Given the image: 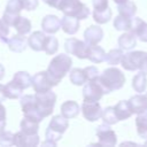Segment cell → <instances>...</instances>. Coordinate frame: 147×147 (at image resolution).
I'll return each mask as SVG.
<instances>
[{
    "instance_id": "obj_1",
    "label": "cell",
    "mask_w": 147,
    "mask_h": 147,
    "mask_svg": "<svg viewBox=\"0 0 147 147\" xmlns=\"http://www.w3.org/2000/svg\"><path fill=\"white\" fill-rule=\"evenodd\" d=\"M71 65H72V60L69 55L67 54H59L55 57L52 59V61L48 64L47 68V72L51 76V78L59 84L63 77L70 72L71 70Z\"/></svg>"
},
{
    "instance_id": "obj_2",
    "label": "cell",
    "mask_w": 147,
    "mask_h": 147,
    "mask_svg": "<svg viewBox=\"0 0 147 147\" xmlns=\"http://www.w3.org/2000/svg\"><path fill=\"white\" fill-rule=\"evenodd\" d=\"M99 80L105 88L106 94L117 91L123 87L125 83V76L124 74L116 67H109L103 70V72L99 76Z\"/></svg>"
},
{
    "instance_id": "obj_3",
    "label": "cell",
    "mask_w": 147,
    "mask_h": 147,
    "mask_svg": "<svg viewBox=\"0 0 147 147\" xmlns=\"http://www.w3.org/2000/svg\"><path fill=\"white\" fill-rule=\"evenodd\" d=\"M69 126L68 118H65L63 115H55L45 132L46 141L51 142L53 146H56V142L62 138V134L65 132V130Z\"/></svg>"
},
{
    "instance_id": "obj_4",
    "label": "cell",
    "mask_w": 147,
    "mask_h": 147,
    "mask_svg": "<svg viewBox=\"0 0 147 147\" xmlns=\"http://www.w3.org/2000/svg\"><path fill=\"white\" fill-rule=\"evenodd\" d=\"M57 9L61 10L63 15L72 16L78 20L87 18L91 13L88 7L80 0H61Z\"/></svg>"
},
{
    "instance_id": "obj_5",
    "label": "cell",
    "mask_w": 147,
    "mask_h": 147,
    "mask_svg": "<svg viewBox=\"0 0 147 147\" xmlns=\"http://www.w3.org/2000/svg\"><path fill=\"white\" fill-rule=\"evenodd\" d=\"M20 105H21V109L25 117H28L34 122H38V123H40L44 119V117L41 116V114L39 113L38 107H37L36 94H28V95L21 96Z\"/></svg>"
},
{
    "instance_id": "obj_6",
    "label": "cell",
    "mask_w": 147,
    "mask_h": 147,
    "mask_svg": "<svg viewBox=\"0 0 147 147\" xmlns=\"http://www.w3.org/2000/svg\"><path fill=\"white\" fill-rule=\"evenodd\" d=\"M37 98V107L41 116L45 118L52 115L54 110V106L56 103V94L51 90L45 93H36Z\"/></svg>"
},
{
    "instance_id": "obj_7",
    "label": "cell",
    "mask_w": 147,
    "mask_h": 147,
    "mask_svg": "<svg viewBox=\"0 0 147 147\" xmlns=\"http://www.w3.org/2000/svg\"><path fill=\"white\" fill-rule=\"evenodd\" d=\"M64 49L68 54L75 55L76 57L84 60L87 59L90 45L86 41L79 40L77 38H68L64 41Z\"/></svg>"
},
{
    "instance_id": "obj_8",
    "label": "cell",
    "mask_w": 147,
    "mask_h": 147,
    "mask_svg": "<svg viewBox=\"0 0 147 147\" xmlns=\"http://www.w3.org/2000/svg\"><path fill=\"white\" fill-rule=\"evenodd\" d=\"M103 94H106L105 88L102 87L99 77L93 80H88L84 84L83 87V98L86 101H99Z\"/></svg>"
},
{
    "instance_id": "obj_9",
    "label": "cell",
    "mask_w": 147,
    "mask_h": 147,
    "mask_svg": "<svg viewBox=\"0 0 147 147\" xmlns=\"http://www.w3.org/2000/svg\"><path fill=\"white\" fill-rule=\"evenodd\" d=\"M56 85L57 84L51 78L47 71H39L32 77V87L36 93H45Z\"/></svg>"
},
{
    "instance_id": "obj_10",
    "label": "cell",
    "mask_w": 147,
    "mask_h": 147,
    "mask_svg": "<svg viewBox=\"0 0 147 147\" xmlns=\"http://www.w3.org/2000/svg\"><path fill=\"white\" fill-rule=\"evenodd\" d=\"M147 54V52H142V51H133V52H127L126 54L123 55L122 59V67L127 70V71H136L139 70L141 61L144 59V56Z\"/></svg>"
},
{
    "instance_id": "obj_11",
    "label": "cell",
    "mask_w": 147,
    "mask_h": 147,
    "mask_svg": "<svg viewBox=\"0 0 147 147\" xmlns=\"http://www.w3.org/2000/svg\"><path fill=\"white\" fill-rule=\"evenodd\" d=\"M96 137L99 139V142L98 145H101V146H109V147H113L116 145L117 142V137H116V133L115 131L110 127L109 124H101L96 127Z\"/></svg>"
},
{
    "instance_id": "obj_12",
    "label": "cell",
    "mask_w": 147,
    "mask_h": 147,
    "mask_svg": "<svg viewBox=\"0 0 147 147\" xmlns=\"http://www.w3.org/2000/svg\"><path fill=\"white\" fill-rule=\"evenodd\" d=\"M102 108L99 101H86L84 100L82 105V113L85 119L88 122H95L102 117Z\"/></svg>"
},
{
    "instance_id": "obj_13",
    "label": "cell",
    "mask_w": 147,
    "mask_h": 147,
    "mask_svg": "<svg viewBox=\"0 0 147 147\" xmlns=\"http://www.w3.org/2000/svg\"><path fill=\"white\" fill-rule=\"evenodd\" d=\"M15 145L18 147H34L39 145V136L18 131L15 133Z\"/></svg>"
},
{
    "instance_id": "obj_14",
    "label": "cell",
    "mask_w": 147,
    "mask_h": 147,
    "mask_svg": "<svg viewBox=\"0 0 147 147\" xmlns=\"http://www.w3.org/2000/svg\"><path fill=\"white\" fill-rule=\"evenodd\" d=\"M103 38V30L99 25H91L84 31V39L88 45H98Z\"/></svg>"
},
{
    "instance_id": "obj_15",
    "label": "cell",
    "mask_w": 147,
    "mask_h": 147,
    "mask_svg": "<svg viewBox=\"0 0 147 147\" xmlns=\"http://www.w3.org/2000/svg\"><path fill=\"white\" fill-rule=\"evenodd\" d=\"M129 105L132 109L133 114H141L144 111H147V98L146 94L138 93L133 96H131L129 100Z\"/></svg>"
},
{
    "instance_id": "obj_16",
    "label": "cell",
    "mask_w": 147,
    "mask_h": 147,
    "mask_svg": "<svg viewBox=\"0 0 147 147\" xmlns=\"http://www.w3.org/2000/svg\"><path fill=\"white\" fill-rule=\"evenodd\" d=\"M7 45L11 52L22 53L25 51L26 46H29V42H28V39L24 37V34L18 33V34H14L13 37H10L7 40Z\"/></svg>"
},
{
    "instance_id": "obj_17",
    "label": "cell",
    "mask_w": 147,
    "mask_h": 147,
    "mask_svg": "<svg viewBox=\"0 0 147 147\" xmlns=\"http://www.w3.org/2000/svg\"><path fill=\"white\" fill-rule=\"evenodd\" d=\"M41 28L46 33H56L61 28V20L55 15H46L41 21Z\"/></svg>"
},
{
    "instance_id": "obj_18",
    "label": "cell",
    "mask_w": 147,
    "mask_h": 147,
    "mask_svg": "<svg viewBox=\"0 0 147 147\" xmlns=\"http://www.w3.org/2000/svg\"><path fill=\"white\" fill-rule=\"evenodd\" d=\"M46 37L47 36L44 33V31H34V32H32L30 34V37L28 38L29 47L31 49H33L34 52H41V51H44Z\"/></svg>"
},
{
    "instance_id": "obj_19",
    "label": "cell",
    "mask_w": 147,
    "mask_h": 147,
    "mask_svg": "<svg viewBox=\"0 0 147 147\" xmlns=\"http://www.w3.org/2000/svg\"><path fill=\"white\" fill-rule=\"evenodd\" d=\"M130 31H132L140 41L147 42V22L139 17H134L132 22V29Z\"/></svg>"
},
{
    "instance_id": "obj_20",
    "label": "cell",
    "mask_w": 147,
    "mask_h": 147,
    "mask_svg": "<svg viewBox=\"0 0 147 147\" xmlns=\"http://www.w3.org/2000/svg\"><path fill=\"white\" fill-rule=\"evenodd\" d=\"M79 21L80 20H78L76 17L64 15L63 18L61 20V29L67 34H75L79 30V26H80Z\"/></svg>"
},
{
    "instance_id": "obj_21",
    "label": "cell",
    "mask_w": 147,
    "mask_h": 147,
    "mask_svg": "<svg viewBox=\"0 0 147 147\" xmlns=\"http://www.w3.org/2000/svg\"><path fill=\"white\" fill-rule=\"evenodd\" d=\"M118 46L124 51H131L137 46V36L132 31H126L118 38Z\"/></svg>"
},
{
    "instance_id": "obj_22",
    "label": "cell",
    "mask_w": 147,
    "mask_h": 147,
    "mask_svg": "<svg viewBox=\"0 0 147 147\" xmlns=\"http://www.w3.org/2000/svg\"><path fill=\"white\" fill-rule=\"evenodd\" d=\"M11 82H13L17 87H20V88L23 90V91L26 90L28 87L32 86V77H31L30 74L26 72V71H17V72L14 75Z\"/></svg>"
},
{
    "instance_id": "obj_23",
    "label": "cell",
    "mask_w": 147,
    "mask_h": 147,
    "mask_svg": "<svg viewBox=\"0 0 147 147\" xmlns=\"http://www.w3.org/2000/svg\"><path fill=\"white\" fill-rule=\"evenodd\" d=\"M80 110L82 109L79 108L78 103L76 101H72V100H68V101L63 102L61 106V115H63L68 119L77 117Z\"/></svg>"
},
{
    "instance_id": "obj_24",
    "label": "cell",
    "mask_w": 147,
    "mask_h": 147,
    "mask_svg": "<svg viewBox=\"0 0 147 147\" xmlns=\"http://www.w3.org/2000/svg\"><path fill=\"white\" fill-rule=\"evenodd\" d=\"M114 109H115V113L117 115V118L119 121H124V119H127L132 116V109L129 105V101L127 100H121L118 101L115 106H114Z\"/></svg>"
},
{
    "instance_id": "obj_25",
    "label": "cell",
    "mask_w": 147,
    "mask_h": 147,
    "mask_svg": "<svg viewBox=\"0 0 147 147\" xmlns=\"http://www.w3.org/2000/svg\"><path fill=\"white\" fill-rule=\"evenodd\" d=\"M106 52L102 47L98 46V45H90V49H88V55L87 59L93 62V63H101L103 61H106Z\"/></svg>"
},
{
    "instance_id": "obj_26",
    "label": "cell",
    "mask_w": 147,
    "mask_h": 147,
    "mask_svg": "<svg viewBox=\"0 0 147 147\" xmlns=\"http://www.w3.org/2000/svg\"><path fill=\"white\" fill-rule=\"evenodd\" d=\"M132 17H127L124 15L118 14L115 18H114V28L118 31H130L132 29Z\"/></svg>"
},
{
    "instance_id": "obj_27",
    "label": "cell",
    "mask_w": 147,
    "mask_h": 147,
    "mask_svg": "<svg viewBox=\"0 0 147 147\" xmlns=\"http://www.w3.org/2000/svg\"><path fill=\"white\" fill-rule=\"evenodd\" d=\"M147 75L142 71H139L136 74V76L132 78V87L137 93H142L147 88Z\"/></svg>"
},
{
    "instance_id": "obj_28",
    "label": "cell",
    "mask_w": 147,
    "mask_h": 147,
    "mask_svg": "<svg viewBox=\"0 0 147 147\" xmlns=\"http://www.w3.org/2000/svg\"><path fill=\"white\" fill-rule=\"evenodd\" d=\"M69 77H70V82L77 86H82L87 82L86 74H85L84 69H80V68L71 69L69 72Z\"/></svg>"
},
{
    "instance_id": "obj_29",
    "label": "cell",
    "mask_w": 147,
    "mask_h": 147,
    "mask_svg": "<svg viewBox=\"0 0 147 147\" xmlns=\"http://www.w3.org/2000/svg\"><path fill=\"white\" fill-rule=\"evenodd\" d=\"M20 129H21V131H23L24 133H28V134H38L39 123L24 116V118L20 123Z\"/></svg>"
},
{
    "instance_id": "obj_30",
    "label": "cell",
    "mask_w": 147,
    "mask_h": 147,
    "mask_svg": "<svg viewBox=\"0 0 147 147\" xmlns=\"http://www.w3.org/2000/svg\"><path fill=\"white\" fill-rule=\"evenodd\" d=\"M136 126L138 134L141 138L147 139V111L138 114V116L136 117Z\"/></svg>"
},
{
    "instance_id": "obj_31",
    "label": "cell",
    "mask_w": 147,
    "mask_h": 147,
    "mask_svg": "<svg viewBox=\"0 0 147 147\" xmlns=\"http://www.w3.org/2000/svg\"><path fill=\"white\" fill-rule=\"evenodd\" d=\"M93 20L98 23V24H106L110 21L111 16H113V11L110 9V7L102 9V10H93Z\"/></svg>"
},
{
    "instance_id": "obj_32",
    "label": "cell",
    "mask_w": 147,
    "mask_h": 147,
    "mask_svg": "<svg viewBox=\"0 0 147 147\" xmlns=\"http://www.w3.org/2000/svg\"><path fill=\"white\" fill-rule=\"evenodd\" d=\"M14 28L16 29L17 33L25 36V34H28L31 31V28H32L31 21L29 18L20 15L18 18H17V21H16V23H15V25H14Z\"/></svg>"
},
{
    "instance_id": "obj_33",
    "label": "cell",
    "mask_w": 147,
    "mask_h": 147,
    "mask_svg": "<svg viewBox=\"0 0 147 147\" xmlns=\"http://www.w3.org/2000/svg\"><path fill=\"white\" fill-rule=\"evenodd\" d=\"M117 10H118V14H121V15H124L127 17H133L137 13V5L133 1L129 0L124 3L117 5Z\"/></svg>"
},
{
    "instance_id": "obj_34",
    "label": "cell",
    "mask_w": 147,
    "mask_h": 147,
    "mask_svg": "<svg viewBox=\"0 0 147 147\" xmlns=\"http://www.w3.org/2000/svg\"><path fill=\"white\" fill-rule=\"evenodd\" d=\"M123 49L122 48H115V49H110L107 54H106V62L110 65H117L122 62L123 59Z\"/></svg>"
},
{
    "instance_id": "obj_35",
    "label": "cell",
    "mask_w": 147,
    "mask_h": 147,
    "mask_svg": "<svg viewBox=\"0 0 147 147\" xmlns=\"http://www.w3.org/2000/svg\"><path fill=\"white\" fill-rule=\"evenodd\" d=\"M22 93H23V90L17 87L11 80L5 85V94L7 99H18L22 96Z\"/></svg>"
},
{
    "instance_id": "obj_36",
    "label": "cell",
    "mask_w": 147,
    "mask_h": 147,
    "mask_svg": "<svg viewBox=\"0 0 147 147\" xmlns=\"http://www.w3.org/2000/svg\"><path fill=\"white\" fill-rule=\"evenodd\" d=\"M102 121H103V123H106V124H109V125H114V124H116L119 119L117 118V115H116V113H115V109H114V107H106L105 109H103V111H102Z\"/></svg>"
},
{
    "instance_id": "obj_37",
    "label": "cell",
    "mask_w": 147,
    "mask_h": 147,
    "mask_svg": "<svg viewBox=\"0 0 147 147\" xmlns=\"http://www.w3.org/2000/svg\"><path fill=\"white\" fill-rule=\"evenodd\" d=\"M59 49V41L55 37L53 36H47L46 37V41H45V46H44V52L47 55H53L57 52Z\"/></svg>"
},
{
    "instance_id": "obj_38",
    "label": "cell",
    "mask_w": 147,
    "mask_h": 147,
    "mask_svg": "<svg viewBox=\"0 0 147 147\" xmlns=\"http://www.w3.org/2000/svg\"><path fill=\"white\" fill-rule=\"evenodd\" d=\"M15 145V133L10 131H0V146H13Z\"/></svg>"
},
{
    "instance_id": "obj_39",
    "label": "cell",
    "mask_w": 147,
    "mask_h": 147,
    "mask_svg": "<svg viewBox=\"0 0 147 147\" xmlns=\"http://www.w3.org/2000/svg\"><path fill=\"white\" fill-rule=\"evenodd\" d=\"M22 9H24L22 0H8L5 11L11 13V14H20Z\"/></svg>"
},
{
    "instance_id": "obj_40",
    "label": "cell",
    "mask_w": 147,
    "mask_h": 147,
    "mask_svg": "<svg viewBox=\"0 0 147 147\" xmlns=\"http://www.w3.org/2000/svg\"><path fill=\"white\" fill-rule=\"evenodd\" d=\"M84 71L86 74V77H87V82L88 80H93V79H96L100 75H99V70L94 65H90V67H86L84 68Z\"/></svg>"
},
{
    "instance_id": "obj_41",
    "label": "cell",
    "mask_w": 147,
    "mask_h": 147,
    "mask_svg": "<svg viewBox=\"0 0 147 147\" xmlns=\"http://www.w3.org/2000/svg\"><path fill=\"white\" fill-rule=\"evenodd\" d=\"M20 14H11V13H8V11H5L3 15H2V20L6 22L7 25L9 26H14L17 18H18Z\"/></svg>"
},
{
    "instance_id": "obj_42",
    "label": "cell",
    "mask_w": 147,
    "mask_h": 147,
    "mask_svg": "<svg viewBox=\"0 0 147 147\" xmlns=\"http://www.w3.org/2000/svg\"><path fill=\"white\" fill-rule=\"evenodd\" d=\"M8 34H9V25H7L3 20H0V39L3 42H7Z\"/></svg>"
},
{
    "instance_id": "obj_43",
    "label": "cell",
    "mask_w": 147,
    "mask_h": 147,
    "mask_svg": "<svg viewBox=\"0 0 147 147\" xmlns=\"http://www.w3.org/2000/svg\"><path fill=\"white\" fill-rule=\"evenodd\" d=\"M22 3L25 10H34L39 5V0H22Z\"/></svg>"
},
{
    "instance_id": "obj_44",
    "label": "cell",
    "mask_w": 147,
    "mask_h": 147,
    "mask_svg": "<svg viewBox=\"0 0 147 147\" xmlns=\"http://www.w3.org/2000/svg\"><path fill=\"white\" fill-rule=\"evenodd\" d=\"M92 3H93L94 10H102V9H106L109 7L108 0H93Z\"/></svg>"
},
{
    "instance_id": "obj_45",
    "label": "cell",
    "mask_w": 147,
    "mask_h": 147,
    "mask_svg": "<svg viewBox=\"0 0 147 147\" xmlns=\"http://www.w3.org/2000/svg\"><path fill=\"white\" fill-rule=\"evenodd\" d=\"M6 117H7L6 108H5V106L0 102V131H2V130L6 127Z\"/></svg>"
},
{
    "instance_id": "obj_46",
    "label": "cell",
    "mask_w": 147,
    "mask_h": 147,
    "mask_svg": "<svg viewBox=\"0 0 147 147\" xmlns=\"http://www.w3.org/2000/svg\"><path fill=\"white\" fill-rule=\"evenodd\" d=\"M139 71H142L144 74H146V75H147V54L144 56V59H142V61H141V64H140Z\"/></svg>"
},
{
    "instance_id": "obj_47",
    "label": "cell",
    "mask_w": 147,
    "mask_h": 147,
    "mask_svg": "<svg viewBox=\"0 0 147 147\" xmlns=\"http://www.w3.org/2000/svg\"><path fill=\"white\" fill-rule=\"evenodd\" d=\"M47 6H49V7H53V8H56L57 9V7H59V3H60V1L61 0H42Z\"/></svg>"
},
{
    "instance_id": "obj_48",
    "label": "cell",
    "mask_w": 147,
    "mask_h": 147,
    "mask_svg": "<svg viewBox=\"0 0 147 147\" xmlns=\"http://www.w3.org/2000/svg\"><path fill=\"white\" fill-rule=\"evenodd\" d=\"M6 99H7V96H6V94H5V85L0 84V102L5 101Z\"/></svg>"
},
{
    "instance_id": "obj_49",
    "label": "cell",
    "mask_w": 147,
    "mask_h": 147,
    "mask_svg": "<svg viewBox=\"0 0 147 147\" xmlns=\"http://www.w3.org/2000/svg\"><path fill=\"white\" fill-rule=\"evenodd\" d=\"M3 77H5V67L0 63V80H1Z\"/></svg>"
},
{
    "instance_id": "obj_50",
    "label": "cell",
    "mask_w": 147,
    "mask_h": 147,
    "mask_svg": "<svg viewBox=\"0 0 147 147\" xmlns=\"http://www.w3.org/2000/svg\"><path fill=\"white\" fill-rule=\"evenodd\" d=\"M126 1H129V0H114V2H115L116 5H121V3H124V2H126Z\"/></svg>"
},
{
    "instance_id": "obj_51",
    "label": "cell",
    "mask_w": 147,
    "mask_h": 147,
    "mask_svg": "<svg viewBox=\"0 0 147 147\" xmlns=\"http://www.w3.org/2000/svg\"><path fill=\"white\" fill-rule=\"evenodd\" d=\"M146 98H147V93H146Z\"/></svg>"
}]
</instances>
